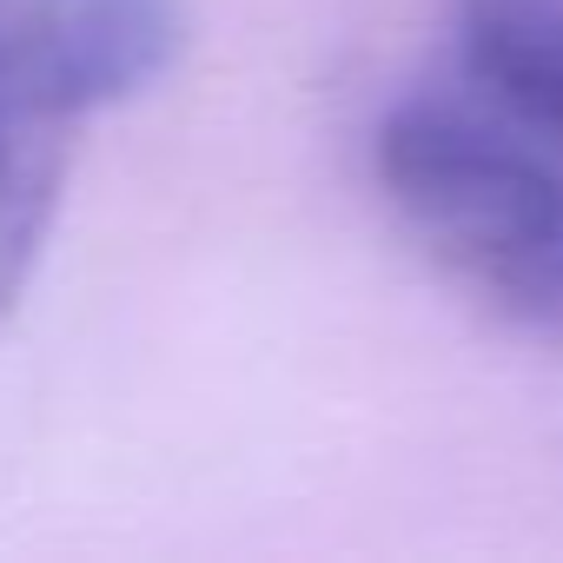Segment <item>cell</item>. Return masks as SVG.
Segmentation results:
<instances>
[{
  "mask_svg": "<svg viewBox=\"0 0 563 563\" xmlns=\"http://www.w3.org/2000/svg\"><path fill=\"white\" fill-rule=\"evenodd\" d=\"M372 166L424 245L490 319L563 345V166L444 93L398 100L372 133Z\"/></svg>",
  "mask_w": 563,
  "mask_h": 563,
  "instance_id": "6da1fadb",
  "label": "cell"
},
{
  "mask_svg": "<svg viewBox=\"0 0 563 563\" xmlns=\"http://www.w3.org/2000/svg\"><path fill=\"white\" fill-rule=\"evenodd\" d=\"M186 47L179 0H0V319L41 265L80 126Z\"/></svg>",
  "mask_w": 563,
  "mask_h": 563,
  "instance_id": "7a4b0ae2",
  "label": "cell"
},
{
  "mask_svg": "<svg viewBox=\"0 0 563 563\" xmlns=\"http://www.w3.org/2000/svg\"><path fill=\"white\" fill-rule=\"evenodd\" d=\"M457 47L484 100L563 153V0H464Z\"/></svg>",
  "mask_w": 563,
  "mask_h": 563,
  "instance_id": "3957f363",
  "label": "cell"
}]
</instances>
